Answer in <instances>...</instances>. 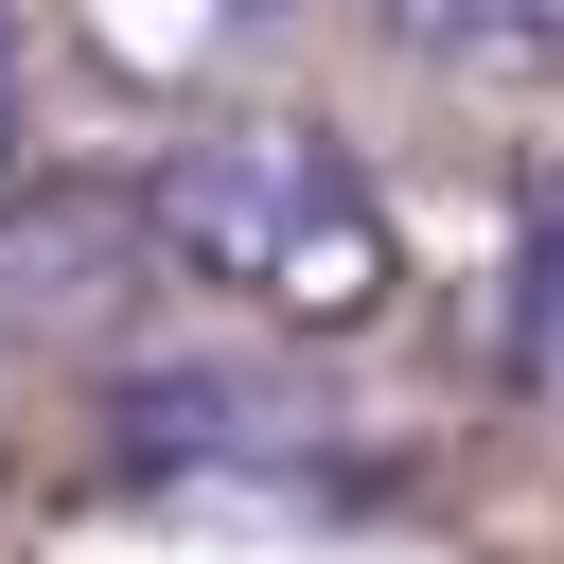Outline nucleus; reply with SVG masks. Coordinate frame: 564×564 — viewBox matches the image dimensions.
<instances>
[{
	"mask_svg": "<svg viewBox=\"0 0 564 564\" xmlns=\"http://www.w3.org/2000/svg\"><path fill=\"white\" fill-rule=\"evenodd\" d=\"M123 212H141V247H159V264L229 282V300H247V317H282V335H370V317H388V282H405V229H388L370 159H352V141H317V123H282V106L194 123Z\"/></svg>",
	"mask_w": 564,
	"mask_h": 564,
	"instance_id": "f257e3e1",
	"label": "nucleus"
},
{
	"mask_svg": "<svg viewBox=\"0 0 564 564\" xmlns=\"http://www.w3.org/2000/svg\"><path fill=\"white\" fill-rule=\"evenodd\" d=\"M141 282H159V247H141V212H106V194H35V212H0V370L35 352H106L123 317H141Z\"/></svg>",
	"mask_w": 564,
	"mask_h": 564,
	"instance_id": "f03ea898",
	"label": "nucleus"
},
{
	"mask_svg": "<svg viewBox=\"0 0 564 564\" xmlns=\"http://www.w3.org/2000/svg\"><path fill=\"white\" fill-rule=\"evenodd\" d=\"M282 18H300V0H70L88 70H123V88H212V70H247Z\"/></svg>",
	"mask_w": 564,
	"mask_h": 564,
	"instance_id": "7ed1b4c3",
	"label": "nucleus"
},
{
	"mask_svg": "<svg viewBox=\"0 0 564 564\" xmlns=\"http://www.w3.org/2000/svg\"><path fill=\"white\" fill-rule=\"evenodd\" d=\"M370 35L441 88H564V0H370Z\"/></svg>",
	"mask_w": 564,
	"mask_h": 564,
	"instance_id": "20e7f679",
	"label": "nucleus"
},
{
	"mask_svg": "<svg viewBox=\"0 0 564 564\" xmlns=\"http://www.w3.org/2000/svg\"><path fill=\"white\" fill-rule=\"evenodd\" d=\"M0 159H18V70H0Z\"/></svg>",
	"mask_w": 564,
	"mask_h": 564,
	"instance_id": "39448f33",
	"label": "nucleus"
}]
</instances>
